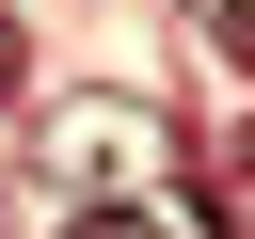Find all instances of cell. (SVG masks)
Here are the masks:
<instances>
[{"instance_id": "obj_1", "label": "cell", "mask_w": 255, "mask_h": 239, "mask_svg": "<svg viewBox=\"0 0 255 239\" xmlns=\"http://www.w3.org/2000/svg\"><path fill=\"white\" fill-rule=\"evenodd\" d=\"M48 159H64L80 191H112V207H128V191L175 159V127H159L143 96H80V112H48Z\"/></svg>"}, {"instance_id": "obj_2", "label": "cell", "mask_w": 255, "mask_h": 239, "mask_svg": "<svg viewBox=\"0 0 255 239\" xmlns=\"http://www.w3.org/2000/svg\"><path fill=\"white\" fill-rule=\"evenodd\" d=\"M191 32H207L223 64H255V0H191Z\"/></svg>"}, {"instance_id": "obj_3", "label": "cell", "mask_w": 255, "mask_h": 239, "mask_svg": "<svg viewBox=\"0 0 255 239\" xmlns=\"http://www.w3.org/2000/svg\"><path fill=\"white\" fill-rule=\"evenodd\" d=\"M64 239H159V223H128V207H80V223H64Z\"/></svg>"}, {"instance_id": "obj_4", "label": "cell", "mask_w": 255, "mask_h": 239, "mask_svg": "<svg viewBox=\"0 0 255 239\" xmlns=\"http://www.w3.org/2000/svg\"><path fill=\"white\" fill-rule=\"evenodd\" d=\"M16 64H32V48H16V16H0V96H16Z\"/></svg>"}]
</instances>
